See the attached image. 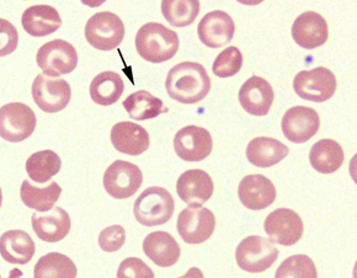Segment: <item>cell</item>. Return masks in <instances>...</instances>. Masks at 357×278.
<instances>
[{"mask_svg": "<svg viewBox=\"0 0 357 278\" xmlns=\"http://www.w3.org/2000/svg\"><path fill=\"white\" fill-rule=\"evenodd\" d=\"M165 89L173 100L197 104L210 93L211 79L202 64L183 62L169 70Z\"/></svg>", "mask_w": 357, "mask_h": 278, "instance_id": "6da1fadb", "label": "cell"}, {"mask_svg": "<svg viewBox=\"0 0 357 278\" xmlns=\"http://www.w3.org/2000/svg\"><path fill=\"white\" fill-rule=\"evenodd\" d=\"M178 33L159 22H148L137 32V52L151 63L172 59L178 52Z\"/></svg>", "mask_w": 357, "mask_h": 278, "instance_id": "7a4b0ae2", "label": "cell"}, {"mask_svg": "<svg viewBox=\"0 0 357 278\" xmlns=\"http://www.w3.org/2000/svg\"><path fill=\"white\" fill-rule=\"evenodd\" d=\"M175 202L168 190L152 186L144 190L133 206V213L138 223L146 226H162L174 215Z\"/></svg>", "mask_w": 357, "mask_h": 278, "instance_id": "3957f363", "label": "cell"}, {"mask_svg": "<svg viewBox=\"0 0 357 278\" xmlns=\"http://www.w3.org/2000/svg\"><path fill=\"white\" fill-rule=\"evenodd\" d=\"M125 37V25L114 13L101 11L90 17L85 25V38L99 51L119 47Z\"/></svg>", "mask_w": 357, "mask_h": 278, "instance_id": "277c9868", "label": "cell"}, {"mask_svg": "<svg viewBox=\"0 0 357 278\" xmlns=\"http://www.w3.org/2000/svg\"><path fill=\"white\" fill-rule=\"evenodd\" d=\"M279 257V250L260 235L243 239L236 250L238 266L247 272L259 273L273 266Z\"/></svg>", "mask_w": 357, "mask_h": 278, "instance_id": "5b68a950", "label": "cell"}, {"mask_svg": "<svg viewBox=\"0 0 357 278\" xmlns=\"http://www.w3.org/2000/svg\"><path fill=\"white\" fill-rule=\"evenodd\" d=\"M36 123V115L30 106L11 102L0 107V137L4 141H25L35 131Z\"/></svg>", "mask_w": 357, "mask_h": 278, "instance_id": "8992f818", "label": "cell"}, {"mask_svg": "<svg viewBox=\"0 0 357 278\" xmlns=\"http://www.w3.org/2000/svg\"><path fill=\"white\" fill-rule=\"evenodd\" d=\"M294 89L303 100L324 102L335 94V75L326 67L302 70L294 77Z\"/></svg>", "mask_w": 357, "mask_h": 278, "instance_id": "52a82bcc", "label": "cell"}, {"mask_svg": "<svg viewBox=\"0 0 357 278\" xmlns=\"http://www.w3.org/2000/svg\"><path fill=\"white\" fill-rule=\"evenodd\" d=\"M36 61L46 77H59L77 68L78 53L73 45L57 38L40 47Z\"/></svg>", "mask_w": 357, "mask_h": 278, "instance_id": "ba28073f", "label": "cell"}, {"mask_svg": "<svg viewBox=\"0 0 357 278\" xmlns=\"http://www.w3.org/2000/svg\"><path fill=\"white\" fill-rule=\"evenodd\" d=\"M142 183L141 169L125 160H116L104 173L106 192L116 200L132 197L141 187Z\"/></svg>", "mask_w": 357, "mask_h": 278, "instance_id": "9c48e42d", "label": "cell"}, {"mask_svg": "<svg viewBox=\"0 0 357 278\" xmlns=\"http://www.w3.org/2000/svg\"><path fill=\"white\" fill-rule=\"evenodd\" d=\"M32 98L41 110L56 114L67 107L72 98V90L67 80L51 79L40 74L32 84Z\"/></svg>", "mask_w": 357, "mask_h": 278, "instance_id": "30bf717a", "label": "cell"}, {"mask_svg": "<svg viewBox=\"0 0 357 278\" xmlns=\"http://www.w3.org/2000/svg\"><path fill=\"white\" fill-rule=\"evenodd\" d=\"M270 242L291 247L300 242L303 235V221L294 210L279 208L266 217L264 223Z\"/></svg>", "mask_w": 357, "mask_h": 278, "instance_id": "8fae6325", "label": "cell"}, {"mask_svg": "<svg viewBox=\"0 0 357 278\" xmlns=\"http://www.w3.org/2000/svg\"><path fill=\"white\" fill-rule=\"evenodd\" d=\"M178 234L188 244H201L210 239L215 228V217L210 210L190 207L181 210L176 223Z\"/></svg>", "mask_w": 357, "mask_h": 278, "instance_id": "7c38bea8", "label": "cell"}, {"mask_svg": "<svg viewBox=\"0 0 357 278\" xmlns=\"http://www.w3.org/2000/svg\"><path fill=\"white\" fill-rule=\"evenodd\" d=\"M321 127V118L318 112L307 106H294L289 111H286L281 128L284 136L289 142L305 143L314 137Z\"/></svg>", "mask_w": 357, "mask_h": 278, "instance_id": "4fadbf2b", "label": "cell"}, {"mask_svg": "<svg viewBox=\"0 0 357 278\" xmlns=\"http://www.w3.org/2000/svg\"><path fill=\"white\" fill-rule=\"evenodd\" d=\"M213 141L210 132L202 127L186 126L174 137V149L185 162H202L210 155Z\"/></svg>", "mask_w": 357, "mask_h": 278, "instance_id": "5bb4252c", "label": "cell"}, {"mask_svg": "<svg viewBox=\"0 0 357 278\" xmlns=\"http://www.w3.org/2000/svg\"><path fill=\"white\" fill-rule=\"evenodd\" d=\"M236 25L226 11L215 10L206 14L197 26L201 43L210 48H220L231 43Z\"/></svg>", "mask_w": 357, "mask_h": 278, "instance_id": "9a60e30c", "label": "cell"}, {"mask_svg": "<svg viewBox=\"0 0 357 278\" xmlns=\"http://www.w3.org/2000/svg\"><path fill=\"white\" fill-rule=\"evenodd\" d=\"M213 190L215 186L210 175L200 169L185 171L176 183L178 197L191 207H201L206 203L212 197Z\"/></svg>", "mask_w": 357, "mask_h": 278, "instance_id": "2e32d148", "label": "cell"}, {"mask_svg": "<svg viewBox=\"0 0 357 278\" xmlns=\"http://www.w3.org/2000/svg\"><path fill=\"white\" fill-rule=\"evenodd\" d=\"M329 30L323 16L314 11L301 14L292 25V37L296 43L305 49L321 47L328 41Z\"/></svg>", "mask_w": 357, "mask_h": 278, "instance_id": "e0dca14e", "label": "cell"}, {"mask_svg": "<svg viewBox=\"0 0 357 278\" xmlns=\"http://www.w3.org/2000/svg\"><path fill=\"white\" fill-rule=\"evenodd\" d=\"M238 99L243 109L254 116L268 115L273 106L275 94L266 79L252 75L242 85Z\"/></svg>", "mask_w": 357, "mask_h": 278, "instance_id": "ac0fdd59", "label": "cell"}, {"mask_svg": "<svg viewBox=\"0 0 357 278\" xmlns=\"http://www.w3.org/2000/svg\"><path fill=\"white\" fill-rule=\"evenodd\" d=\"M238 196L248 210H261L276 200V189L271 180L264 175H248L239 184Z\"/></svg>", "mask_w": 357, "mask_h": 278, "instance_id": "d6986e66", "label": "cell"}, {"mask_svg": "<svg viewBox=\"0 0 357 278\" xmlns=\"http://www.w3.org/2000/svg\"><path fill=\"white\" fill-rule=\"evenodd\" d=\"M112 146L127 155H141L149 147V134L142 126L133 122H119L111 130Z\"/></svg>", "mask_w": 357, "mask_h": 278, "instance_id": "ffe728a7", "label": "cell"}, {"mask_svg": "<svg viewBox=\"0 0 357 278\" xmlns=\"http://www.w3.org/2000/svg\"><path fill=\"white\" fill-rule=\"evenodd\" d=\"M32 228L43 242H58L63 240L70 231L69 215L61 207L51 210L48 215H32Z\"/></svg>", "mask_w": 357, "mask_h": 278, "instance_id": "44dd1931", "label": "cell"}, {"mask_svg": "<svg viewBox=\"0 0 357 278\" xmlns=\"http://www.w3.org/2000/svg\"><path fill=\"white\" fill-rule=\"evenodd\" d=\"M143 252L160 268L173 266L180 258L178 242L167 231H153L148 234L143 242Z\"/></svg>", "mask_w": 357, "mask_h": 278, "instance_id": "7402d4cb", "label": "cell"}, {"mask_svg": "<svg viewBox=\"0 0 357 278\" xmlns=\"http://www.w3.org/2000/svg\"><path fill=\"white\" fill-rule=\"evenodd\" d=\"M36 247L26 231H8L0 236V255L6 263L26 265L35 255Z\"/></svg>", "mask_w": 357, "mask_h": 278, "instance_id": "603a6c76", "label": "cell"}, {"mask_svg": "<svg viewBox=\"0 0 357 278\" xmlns=\"http://www.w3.org/2000/svg\"><path fill=\"white\" fill-rule=\"evenodd\" d=\"M22 24L29 35L43 37L57 31L62 25V19L53 6H33L24 11Z\"/></svg>", "mask_w": 357, "mask_h": 278, "instance_id": "cb8c5ba5", "label": "cell"}, {"mask_svg": "<svg viewBox=\"0 0 357 278\" xmlns=\"http://www.w3.org/2000/svg\"><path fill=\"white\" fill-rule=\"evenodd\" d=\"M289 154V148L284 143L270 137H257L249 142L247 147V159L249 163L257 168H270Z\"/></svg>", "mask_w": 357, "mask_h": 278, "instance_id": "d4e9b609", "label": "cell"}, {"mask_svg": "<svg viewBox=\"0 0 357 278\" xmlns=\"http://www.w3.org/2000/svg\"><path fill=\"white\" fill-rule=\"evenodd\" d=\"M344 150L339 143L333 139H321L310 149V165L321 173H333L344 163Z\"/></svg>", "mask_w": 357, "mask_h": 278, "instance_id": "484cf974", "label": "cell"}, {"mask_svg": "<svg viewBox=\"0 0 357 278\" xmlns=\"http://www.w3.org/2000/svg\"><path fill=\"white\" fill-rule=\"evenodd\" d=\"M122 105L126 109L127 114L132 120H136V121H146V120L155 118L158 116L167 114L169 111L168 107L164 106L163 101L146 90H139L127 96L125 101L122 102Z\"/></svg>", "mask_w": 357, "mask_h": 278, "instance_id": "4316f807", "label": "cell"}, {"mask_svg": "<svg viewBox=\"0 0 357 278\" xmlns=\"http://www.w3.org/2000/svg\"><path fill=\"white\" fill-rule=\"evenodd\" d=\"M123 90L125 84L119 74L102 72L96 75L90 84V98L99 105H114L121 98Z\"/></svg>", "mask_w": 357, "mask_h": 278, "instance_id": "83f0119b", "label": "cell"}, {"mask_svg": "<svg viewBox=\"0 0 357 278\" xmlns=\"http://www.w3.org/2000/svg\"><path fill=\"white\" fill-rule=\"evenodd\" d=\"M61 194L62 189L54 181L46 187L38 189L25 180L20 189V197L24 205L37 212H48L53 210V206L59 200Z\"/></svg>", "mask_w": 357, "mask_h": 278, "instance_id": "f1b7e54d", "label": "cell"}, {"mask_svg": "<svg viewBox=\"0 0 357 278\" xmlns=\"http://www.w3.org/2000/svg\"><path fill=\"white\" fill-rule=\"evenodd\" d=\"M75 263L59 252H50L41 257L33 268V278H77Z\"/></svg>", "mask_w": 357, "mask_h": 278, "instance_id": "f546056e", "label": "cell"}, {"mask_svg": "<svg viewBox=\"0 0 357 278\" xmlns=\"http://www.w3.org/2000/svg\"><path fill=\"white\" fill-rule=\"evenodd\" d=\"M62 162L57 153L53 150H40L33 153L26 162V173L29 178L37 184H45L59 173Z\"/></svg>", "mask_w": 357, "mask_h": 278, "instance_id": "4dcf8cb0", "label": "cell"}, {"mask_svg": "<svg viewBox=\"0 0 357 278\" xmlns=\"http://www.w3.org/2000/svg\"><path fill=\"white\" fill-rule=\"evenodd\" d=\"M162 13L165 20L174 27L189 26L200 13L199 0H164Z\"/></svg>", "mask_w": 357, "mask_h": 278, "instance_id": "1f68e13d", "label": "cell"}, {"mask_svg": "<svg viewBox=\"0 0 357 278\" xmlns=\"http://www.w3.org/2000/svg\"><path fill=\"white\" fill-rule=\"evenodd\" d=\"M275 278H318V272L312 258L300 254L286 258L278 268Z\"/></svg>", "mask_w": 357, "mask_h": 278, "instance_id": "d6a6232c", "label": "cell"}, {"mask_svg": "<svg viewBox=\"0 0 357 278\" xmlns=\"http://www.w3.org/2000/svg\"><path fill=\"white\" fill-rule=\"evenodd\" d=\"M242 52L239 48L231 46L217 56L212 65V72L218 78H231L242 69Z\"/></svg>", "mask_w": 357, "mask_h": 278, "instance_id": "836d02e7", "label": "cell"}, {"mask_svg": "<svg viewBox=\"0 0 357 278\" xmlns=\"http://www.w3.org/2000/svg\"><path fill=\"white\" fill-rule=\"evenodd\" d=\"M117 278H154V272L141 258L128 257L120 263Z\"/></svg>", "mask_w": 357, "mask_h": 278, "instance_id": "e575fe53", "label": "cell"}, {"mask_svg": "<svg viewBox=\"0 0 357 278\" xmlns=\"http://www.w3.org/2000/svg\"><path fill=\"white\" fill-rule=\"evenodd\" d=\"M126 242V231L121 226H111L105 228L99 234V247L106 252L120 250Z\"/></svg>", "mask_w": 357, "mask_h": 278, "instance_id": "d590c367", "label": "cell"}, {"mask_svg": "<svg viewBox=\"0 0 357 278\" xmlns=\"http://www.w3.org/2000/svg\"><path fill=\"white\" fill-rule=\"evenodd\" d=\"M19 43L16 27L6 19H0V57H6L15 51Z\"/></svg>", "mask_w": 357, "mask_h": 278, "instance_id": "8d00e7d4", "label": "cell"}, {"mask_svg": "<svg viewBox=\"0 0 357 278\" xmlns=\"http://www.w3.org/2000/svg\"><path fill=\"white\" fill-rule=\"evenodd\" d=\"M178 278H205L204 277V273L201 271L200 268H190L188 272L185 273L184 276Z\"/></svg>", "mask_w": 357, "mask_h": 278, "instance_id": "74e56055", "label": "cell"}, {"mask_svg": "<svg viewBox=\"0 0 357 278\" xmlns=\"http://www.w3.org/2000/svg\"><path fill=\"white\" fill-rule=\"evenodd\" d=\"M22 277V271H20L19 268H13L10 273H9V277L8 278H20ZM1 278V277H0Z\"/></svg>", "mask_w": 357, "mask_h": 278, "instance_id": "f35d334b", "label": "cell"}, {"mask_svg": "<svg viewBox=\"0 0 357 278\" xmlns=\"http://www.w3.org/2000/svg\"><path fill=\"white\" fill-rule=\"evenodd\" d=\"M1 203H3V194H1V190H0V207H1Z\"/></svg>", "mask_w": 357, "mask_h": 278, "instance_id": "ab89813d", "label": "cell"}]
</instances>
